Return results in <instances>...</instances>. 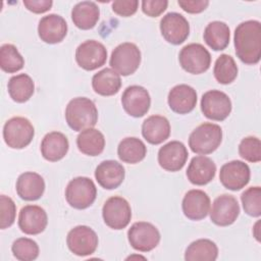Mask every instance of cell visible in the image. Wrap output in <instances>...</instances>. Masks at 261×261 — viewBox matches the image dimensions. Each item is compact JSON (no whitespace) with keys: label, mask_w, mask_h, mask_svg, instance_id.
<instances>
[{"label":"cell","mask_w":261,"mask_h":261,"mask_svg":"<svg viewBox=\"0 0 261 261\" xmlns=\"http://www.w3.org/2000/svg\"><path fill=\"white\" fill-rule=\"evenodd\" d=\"M236 54L245 64H257L261 58V23L258 20H246L234 30Z\"/></svg>","instance_id":"obj_1"},{"label":"cell","mask_w":261,"mask_h":261,"mask_svg":"<svg viewBox=\"0 0 261 261\" xmlns=\"http://www.w3.org/2000/svg\"><path fill=\"white\" fill-rule=\"evenodd\" d=\"M65 119L71 129L82 132L96 125L98 110L91 99L76 97L68 102L65 109Z\"/></svg>","instance_id":"obj_2"},{"label":"cell","mask_w":261,"mask_h":261,"mask_svg":"<svg viewBox=\"0 0 261 261\" xmlns=\"http://www.w3.org/2000/svg\"><path fill=\"white\" fill-rule=\"evenodd\" d=\"M221 141V127L216 123L204 122L191 133L189 137V146L196 154L208 155L220 146Z\"/></svg>","instance_id":"obj_3"},{"label":"cell","mask_w":261,"mask_h":261,"mask_svg":"<svg viewBox=\"0 0 261 261\" xmlns=\"http://www.w3.org/2000/svg\"><path fill=\"white\" fill-rule=\"evenodd\" d=\"M141 51L130 42L119 44L111 53L110 66L119 75L127 76L137 71L141 64Z\"/></svg>","instance_id":"obj_4"},{"label":"cell","mask_w":261,"mask_h":261,"mask_svg":"<svg viewBox=\"0 0 261 261\" xmlns=\"http://www.w3.org/2000/svg\"><path fill=\"white\" fill-rule=\"evenodd\" d=\"M35 136L32 122L21 116L8 119L3 126V139L5 144L12 149H23L29 146Z\"/></svg>","instance_id":"obj_5"},{"label":"cell","mask_w":261,"mask_h":261,"mask_svg":"<svg viewBox=\"0 0 261 261\" xmlns=\"http://www.w3.org/2000/svg\"><path fill=\"white\" fill-rule=\"evenodd\" d=\"M97 189L94 181L86 176H77L71 179L65 189L67 203L75 209H86L96 200Z\"/></svg>","instance_id":"obj_6"},{"label":"cell","mask_w":261,"mask_h":261,"mask_svg":"<svg viewBox=\"0 0 261 261\" xmlns=\"http://www.w3.org/2000/svg\"><path fill=\"white\" fill-rule=\"evenodd\" d=\"M178 61L182 69L189 73L200 74L207 71L211 64L209 51L199 43L186 45L178 54Z\"/></svg>","instance_id":"obj_7"},{"label":"cell","mask_w":261,"mask_h":261,"mask_svg":"<svg viewBox=\"0 0 261 261\" xmlns=\"http://www.w3.org/2000/svg\"><path fill=\"white\" fill-rule=\"evenodd\" d=\"M102 216L107 226L118 230L128 225L132 218V209L124 198L113 196L104 203Z\"/></svg>","instance_id":"obj_8"},{"label":"cell","mask_w":261,"mask_h":261,"mask_svg":"<svg viewBox=\"0 0 261 261\" xmlns=\"http://www.w3.org/2000/svg\"><path fill=\"white\" fill-rule=\"evenodd\" d=\"M160 238L157 227L147 221L135 222L127 231L130 246L140 252H149L155 249L160 242Z\"/></svg>","instance_id":"obj_9"},{"label":"cell","mask_w":261,"mask_h":261,"mask_svg":"<svg viewBox=\"0 0 261 261\" xmlns=\"http://www.w3.org/2000/svg\"><path fill=\"white\" fill-rule=\"evenodd\" d=\"M97 233L87 225H77L69 230L66 237V244L71 253L85 257L92 255L98 247Z\"/></svg>","instance_id":"obj_10"},{"label":"cell","mask_w":261,"mask_h":261,"mask_svg":"<svg viewBox=\"0 0 261 261\" xmlns=\"http://www.w3.org/2000/svg\"><path fill=\"white\" fill-rule=\"evenodd\" d=\"M201 110L205 117L215 121H222L231 112V101L224 92L210 90L202 96Z\"/></svg>","instance_id":"obj_11"},{"label":"cell","mask_w":261,"mask_h":261,"mask_svg":"<svg viewBox=\"0 0 261 261\" xmlns=\"http://www.w3.org/2000/svg\"><path fill=\"white\" fill-rule=\"evenodd\" d=\"M107 59L105 46L95 40H88L75 50V61L85 70H95L103 66Z\"/></svg>","instance_id":"obj_12"},{"label":"cell","mask_w":261,"mask_h":261,"mask_svg":"<svg viewBox=\"0 0 261 261\" xmlns=\"http://www.w3.org/2000/svg\"><path fill=\"white\" fill-rule=\"evenodd\" d=\"M162 37L172 45L184 43L190 34V24L187 18L177 12H168L160 20Z\"/></svg>","instance_id":"obj_13"},{"label":"cell","mask_w":261,"mask_h":261,"mask_svg":"<svg viewBox=\"0 0 261 261\" xmlns=\"http://www.w3.org/2000/svg\"><path fill=\"white\" fill-rule=\"evenodd\" d=\"M250 167L241 160H232L223 164L219 171L222 186L230 191H240L250 181Z\"/></svg>","instance_id":"obj_14"},{"label":"cell","mask_w":261,"mask_h":261,"mask_svg":"<svg viewBox=\"0 0 261 261\" xmlns=\"http://www.w3.org/2000/svg\"><path fill=\"white\" fill-rule=\"evenodd\" d=\"M209 213L210 219L214 224L228 226L237 220L240 214V205L233 196L223 194L213 201Z\"/></svg>","instance_id":"obj_15"},{"label":"cell","mask_w":261,"mask_h":261,"mask_svg":"<svg viewBox=\"0 0 261 261\" xmlns=\"http://www.w3.org/2000/svg\"><path fill=\"white\" fill-rule=\"evenodd\" d=\"M121 104L128 115L142 117L150 109L151 97L144 87L133 85L127 87L122 93Z\"/></svg>","instance_id":"obj_16"},{"label":"cell","mask_w":261,"mask_h":261,"mask_svg":"<svg viewBox=\"0 0 261 261\" xmlns=\"http://www.w3.org/2000/svg\"><path fill=\"white\" fill-rule=\"evenodd\" d=\"M188 156V150L181 142L171 141L159 149L158 163L163 169L174 172L185 166Z\"/></svg>","instance_id":"obj_17"},{"label":"cell","mask_w":261,"mask_h":261,"mask_svg":"<svg viewBox=\"0 0 261 261\" xmlns=\"http://www.w3.org/2000/svg\"><path fill=\"white\" fill-rule=\"evenodd\" d=\"M47 223V213L38 205H25L19 211L18 226L27 234L35 236L43 232Z\"/></svg>","instance_id":"obj_18"},{"label":"cell","mask_w":261,"mask_h":261,"mask_svg":"<svg viewBox=\"0 0 261 261\" xmlns=\"http://www.w3.org/2000/svg\"><path fill=\"white\" fill-rule=\"evenodd\" d=\"M67 34V23L58 14H48L43 16L38 24V35L47 44L60 43Z\"/></svg>","instance_id":"obj_19"},{"label":"cell","mask_w":261,"mask_h":261,"mask_svg":"<svg viewBox=\"0 0 261 261\" xmlns=\"http://www.w3.org/2000/svg\"><path fill=\"white\" fill-rule=\"evenodd\" d=\"M210 198L202 190H190L186 193L181 208L186 217L191 220H201L210 210Z\"/></svg>","instance_id":"obj_20"},{"label":"cell","mask_w":261,"mask_h":261,"mask_svg":"<svg viewBox=\"0 0 261 261\" xmlns=\"http://www.w3.org/2000/svg\"><path fill=\"white\" fill-rule=\"evenodd\" d=\"M169 108L178 114H187L194 110L197 104V93L189 85H176L168 93Z\"/></svg>","instance_id":"obj_21"},{"label":"cell","mask_w":261,"mask_h":261,"mask_svg":"<svg viewBox=\"0 0 261 261\" xmlns=\"http://www.w3.org/2000/svg\"><path fill=\"white\" fill-rule=\"evenodd\" d=\"M124 175V167L115 160L102 161L95 169L96 180L106 190L118 188L122 184Z\"/></svg>","instance_id":"obj_22"},{"label":"cell","mask_w":261,"mask_h":261,"mask_svg":"<svg viewBox=\"0 0 261 261\" xmlns=\"http://www.w3.org/2000/svg\"><path fill=\"white\" fill-rule=\"evenodd\" d=\"M216 165L209 157L200 155L192 158L188 169L187 177L193 185L205 186L215 176Z\"/></svg>","instance_id":"obj_23"},{"label":"cell","mask_w":261,"mask_h":261,"mask_svg":"<svg viewBox=\"0 0 261 261\" xmlns=\"http://www.w3.org/2000/svg\"><path fill=\"white\" fill-rule=\"evenodd\" d=\"M15 189L20 199L24 201H36L45 192V181L39 173L27 171L18 176Z\"/></svg>","instance_id":"obj_24"},{"label":"cell","mask_w":261,"mask_h":261,"mask_svg":"<svg viewBox=\"0 0 261 261\" xmlns=\"http://www.w3.org/2000/svg\"><path fill=\"white\" fill-rule=\"evenodd\" d=\"M142 135L148 143L159 145L169 138L170 123L164 116L151 115L142 124Z\"/></svg>","instance_id":"obj_25"},{"label":"cell","mask_w":261,"mask_h":261,"mask_svg":"<svg viewBox=\"0 0 261 261\" xmlns=\"http://www.w3.org/2000/svg\"><path fill=\"white\" fill-rule=\"evenodd\" d=\"M69 143L65 135L60 132L48 133L42 140V156L51 162L61 160L68 152Z\"/></svg>","instance_id":"obj_26"},{"label":"cell","mask_w":261,"mask_h":261,"mask_svg":"<svg viewBox=\"0 0 261 261\" xmlns=\"http://www.w3.org/2000/svg\"><path fill=\"white\" fill-rule=\"evenodd\" d=\"M100 9L93 1H82L76 3L71 10L73 24L81 30L93 29L99 20Z\"/></svg>","instance_id":"obj_27"},{"label":"cell","mask_w":261,"mask_h":261,"mask_svg":"<svg viewBox=\"0 0 261 261\" xmlns=\"http://www.w3.org/2000/svg\"><path fill=\"white\" fill-rule=\"evenodd\" d=\"M92 87L98 95L112 96L120 90L121 79L115 70L106 67L93 75Z\"/></svg>","instance_id":"obj_28"},{"label":"cell","mask_w":261,"mask_h":261,"mask_svg":"<svg viewBox=\"0 0 261 261\" xmlns=\"http://www.w3.org/2000/svg\"><path fill=\"white\" fill-rule=\"evenodd\" d=\"M203 38L205 43L214 51L224 50L230 40V31L228 25L219 20L211 21L205 28Z\"/></svg>","instance_id":"obj_29"},{"label":"cell","mask_w":261,"mask_h":261,"mask_svg":"<svg viewBox=\"0 0 261 261\" xmlns=\"http://www.w3.org/2000/svg\"><path fill=\"white\" fill-rule=\"evenodd\" d=\"M76 146L85 155L98 156L104 150L105 138L100 130L93 127L87 128L79 134Z\"/></svg>","instance_id":"obj_30"},{"label":"cell","mask_w":261,"mask_h":261,"mask_svg":"<svg viewBox=\"0 0 261 261\" xmlns=\"http://www.w3.org/2000/svg\"><path fill=\"white\" fill-rule=\"evenodd\" d=\"M147 154V147L144 142L135 137L123 139L117 147V155L122 162L136 164L141 162Z\"/></svg>","instance_id":"obj_31"},{"label":"cell","mask_w":261,"mask_h":261,"mask_svg":"<svg viewBox=\"0 0 261 261\" xmlns=\"http://www.w3.org/2000/svg\"><path fill=\"white\" fill-rule=\"evenodd\" d=\"M7 90L13 101L17 103H24L33 96L35 92V84L29 74L20 73L10 77Z\"/></svg>","instance_id":"obj_32"},{"label":"cell","mask_w":261,"mask_h":261,"mask_svg":"<svg viewBox=\"0 0 261 261\" xmlns=\"http://www.w3.org/2000/svg\"><path fill=\"white\" fill-rule=\"evenodd\" d=\"M218 257V248L208 239H199L191 243L186 249L187 261H214Z\"/></svg>","instance_id":"obj_33"},{"label":"cell","mask_w":261,"mask_h":261,"mask_svg":"<svg viewBox=\"0 0 261 261\" xmlns=\"http://www.w3.org/2000/svg\"><path fill=\"white\" fill-rule=\"evenodd\" d=\"M238 66L234 59L228 54H221L215 61L213 74L215 80L222 85L232 83L238 76Z\"/></svg>","instance_id":"obj_34"},{"label":"cell","mask_w":261,"mask_h":261,"mask_svg":"<svg viewBox=\"0 0 261 261\" xmlns=\"http://www.w3.org/2000/svg\"><path fill=\"white\" fill-rule=\"evenodd\" d=\"M24 65V59L12 44H4L0 47V67L3 71L13 73Z\"/></svg>","instance_id":"obj_35"},{"label":"cell","mask_w":261,"mask_h":261,"mask_svg":"<svg viewBox=\"0 0 261 261\" xmlns=\"http://www.w3.org/2000/svg\"><path fill=\"white\" fill-rule=\"evenodd\" d=\"M11 251L13 256L20 261H32L39 256V246L38 244L29 238H18L16 239L12 246Z\"/></svg>","instance_id":"obj_36"},{"label":"cell","mask_w":261,"mask_h":261,"mask_svg":"<svg viewBox=\"0 0 261 261\" xmlns=\"http://www.w3.org/2000/svg\"><path fill=\"white\" fill-rule=\"evenodd\" d=\"M244 211L253 217L261 215V188L251 187L243 192L241 196Z\"/></svg>","instance_id":"obj_37"},{"label":"cell","mask_w":261,"mask_h":261,"mask_svg":"<svg viewBox=\"0 0 261 261\" xmlns=\"http://www.w3.org/2000/svg\"><path fill=\"white\" fill-rule=\"evenodd\" d=\"M240 156L249 162H260L261 160V142L257 137H246L239 145Z\"/></svg>","instance_id":"obj_38"},{"label":"cell","mask_w":261,"mask_h":261,"mask_svg":"<svg viewBox=\"0 0 261 261\" xmlns=\"http://www.w3.org/2000/svg\"><path fill=\"white\" fill-rule=\"evenodd\" d=\"M16 206L10 197L0 196V228L5 229L11 226L15 220Z\"/></svg>","instance_id":"obj_39"},{"label":"cell","mask_w":261,"mask_h":261,"mask_svg":"<svg viewBox=\"0 0 261 261\" xmlns=\"http://www.w3.org/2000/svg\"><path fill=\"white\" fill-rule=\"evenodd\" d=\"M138 0H117L112 2V10L120 16L127 17L135 14L138 10Z\"/></svg>","instance_id":"obj_40"},{"label":"cell","mask_w":261,"mask_h":261,"mask_svg":"<svg viewBox=\"0 0 261 261\" xmlns=\"http://www.w3.org/2000/svg\"><path fill=\"white\" fill-rule=\"evenodd\" d=\"M167 5V0H143L142 10L150 17H157L166 10Z\"/></svg>","instance_id":"obj_41"},{"label":"cell","mask_w":261,"mask_h":261,"mask_svg":"<svg viewBox=\"0 0 261 261\" xmlns=\"http://www.w3.org/2000/svg\"><path fill=\"white\" fill-rule=\"evenodd\" d=\"M177 3L182 10L192 14L204 11L209 5V1L207 0H178Z\"/></svg>","instance_id":"obj_42"},{"label":"cell","mask_w":261,"mask_h":261,"mask_svg":"<svg viewBox=\"0 0 261 261\" xmlns=\"http://www.w3.org/2000/svg\"><path fill=\"white\" fill-rule=\"evenodd\" d=\"M23 5L28 10L40 14L50 10L53 2L51 0H23Z\"/></svg>","instance_id":"obj_43"},{"label":"cell","mask_w":261,"mask_h":261,"mask_svg":"<svg viewBox=\"0 0 261 261\" xmlns=\"http://www.w3.org/2000/svg\"><path fill=\"white\" fill-rule=\"evenodd\" d=\"M259 223H260V222H259V221H257V222H256V224H255V226H254V228H253V229L255 230V231H254V236H255V238H256V240H257L258 242L260 241V238H259V233L257 232V231L259 230V228H258V224H259Z\"/></svg>","instance_id":"obj_44"}]
</instances>
